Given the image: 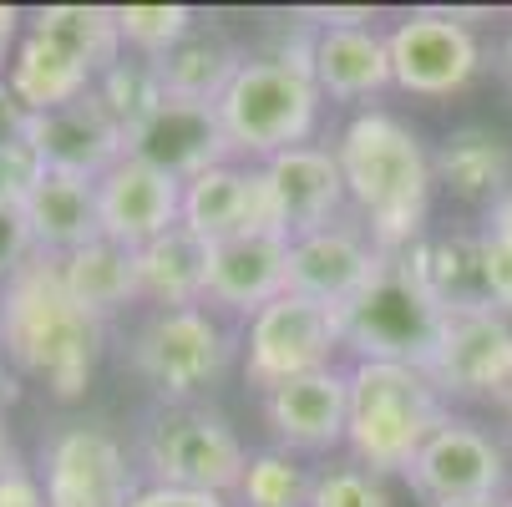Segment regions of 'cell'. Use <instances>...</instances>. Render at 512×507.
Returning <instances> with one entry per match:
<instances>
[{
  "mask_svg": "<svg viewBox=\"0 0 512 507\" xmlns=\"http://www.w3.org/2000/svg\"><path fill=\"white\" fill-rule=\"evenodd\" d=\"M198 26V11L193 6H117V31H122V46L132 56H168L188 31Z\"/></svg>",
  "mask_w": 512,
  "mask_h": 507,
  "instance_id": "32",
  "label": "cell"
},
{
  "mask_svg": "<svg viewBox=\"0 0 512 507\" xmlns=\"http://www.w3.org/2000/svg\"><path fill=\"white\" fill-rule=\"evenodd\" d=\"M31 254H36V239H31L26 213H6V208H0V284H11L26 269Z\"/></svg>",
  "mask_w": 512,
  "mask_h": 507,
  "instance_id": "36",
  "label": "cell"
},
{
  "mask_svg": "<svg viewBox=\"0 0 512 507\" xmlns=\"http://www.w3.org/2000/svg\"><path fill=\"white\" fill-rule=\"evenodd\" d=\"M41 178H46V163H41V153L31 148V142H0V208L26 213Z\"/></svg>",
  "mask_w": 512,
  "mask_h": 507,
  "instance_id": "34",
  "label": "cell"
},
{
  "mask_svg": "<svg viewBox=\"0 0 512 507\" xmlns=\"http://www.w3.org/2000/svg\"><path fill=\"white\" fill-rule=\"evenodd\" d=\"M132 507H234L229 497H218V492H188V487H142L132 497Z\"/></svg>",
  "mask_w": 512,
  "mask_h": 507,
  "instance_id": "38",
  "label": "cell"
},
{
  "mask_svg": "<svg viewBox=\"0 0 512 507\" xmlns=\"http://www.w3.org/2000/svg\"><path fill=\"white\" fill-rule=\"evenodd\" d=\"M97 97L107 102V112L122 122L127 137L168 102V92L158 82V66L148 56H122L112 71H102V77H97Z\"/></svg>",
  "mask_w": 512,
  "mask_h": 507,
  "instance_id": "31",
  "label": "cell"
},
{
  "mask_svg": "<svg viewBox=\"0 0 512 507\" xmlns=\"http://www.w3.org/2000/svg\"><path fill=\"white\" fill-rule=\"evenodd\" d=\"M264 421L284 452H335L350 426V371L330 366L264 396Z\"/></svg>",
  "mask_w": 512,
  "mask_h": 507,
  "instance_id": "19",
  "label": "cell"
},
{
  "mask_svg": "<svg viewBox=\"0 0 512 507\" xmlns=\"http://www.w3.org/2000/svg\"><path fill=\"white\" fill-rule=\"evenodd\" d=\"M447 421V396L416 366L391 360H355L350 366V426L345 452L355 467L396 477L411 472L431 431Z\"/></svg>",
  "mask_w": 512,
  "mask_h": 507,
  "instance_id": "3",
  "label": "cell"
},
{
  "mask_svg": "<svg viewBox=\"0 0 512 507\" xmlns=\"http://www.w3.org/2000/svg\"><path fill=\"white\" fill-rule=\"evenodd\" d=\"M26 31L46 36L51 46H61L71 61H82L92 77L112 71L127 51H122V31H117V6H41Z\"/></svg>",
  "mask_w": 512,
  "mask_h": 507,
  "instance_id": "29",
  "label": "cell"
},
{
  "mask_svg": "<svg viewBox=\"0 0 512 507\" xmlns=\"http://www.w3.org/2000/svg\"><path fill=\"white\" fill-rule=\"evenodd\" d=\"M234 355V335L213 310H153L132 335V371L148 381L168 406L193 401L203 386L224 376Z\"/></svg>",
  "mask_w": 512,
  "mask_h": 507,
  "instance_id": "7",
  "label": "cell"
},
{
  "mask_svg": "<svg viewBox=\"0 0 512 507\" xmlns=\"http://www.w3.org/2000/svg\"><path fill=\"white\" fill-rule=\"evenodd\" d=\"M482 269H487V289H492V310L512 315V239L482 234Z\"/></svg>",
  "mask_w": 512,
  "mask_h": 507,
  "instance_id": "35",
  "label": "cell"
},
{
  "mask_svg": "<svg viewBox=\"0 0 512 507\" xmlns=\"http://www.w3.org/2000/svg\"><path fill=\"white\" fill-rule=\"evenodd\" d=\"M335 350H340L335 310L300 300V295H279L244 330V381L259 396H269V391L300 381V376L330 371Z\"/></svg>",
  "mask_w": 512,
  "mask_h": 507,
  "instance_id": "8",
  "label": "cell"
},
{
  "mask_svg": "<svg viewBox=\"0 0 512 507\" xmlns=\"http://www.w3.org/2000/svg\"><path fill=\"white\" fill-rule=\"evenodd\" d=\"M259 168L269 178L284 239H305V234H320V229L345 219L350 198H345V173H340L335 148L300 142V148H289V153H279Z\"/></svg>",
  "mask_w": 512,
  "mask_h": 507,
  "instance_id": "15",
  "label": "cell"
},
{
  "mask_svg": "<svg viewBox=\"0 0 512 507\" xmlns=\"http://www.w3.org/2000/svg\"><path fill=\"white\" fill-rule=\"evenodd\" d=\"M46 507H132V497L148 487L142 467L127 447L102 426H66L46 442L41 457Z\"/></svg>",
  "mask_w": 512,
  "mask_h": 507,
  "instance_id": "9",
  "label": "cell"
},
{
  "mask_svg": "<svg viewBox=\"0 0 512 507\" xmlns=\"http://www.w3.org/2000/svg\"><path fill=\"white\" fill-rule=\"evenodd\" d=\"M335 325H340V345L355 360H391V366L426 371L436 340L447 330V310L426 295V284L411 274L406 254H386L371 284L335 310Z\"/></svg>",
  "mask_w": 512,
  "mask_h": 507,
  "instance_id": "4",
  "label": "cell"
},
{
  "mask_svg": "<svg viewBox=\"0 0 512 507\" xmlns=\"http://www.w3.org/2000/svg\"><path fill=\"white\" fill-rule=\"evenodd\" d=\"M127 153L163 168L178 183H193L198 173H208L218 163H234L229 132H224V122H218V107L173 102V97L127 137Z\"/></svg>",
  "mask_w": 512,
  "mask_h": 507,
  "instance_id": "18",
  "label": "cell"
},
{
  "mask_svg": "<svg viewBox=\"0 0 512 507\" xmlns=\"http://www.w3.org/2000/svg\"><path fill=\"white\" fill-rule=\"evenodd\" d=\"M386 46H391V82L411 97H452L482 66L472 26L457 21L452 11H416L396 21Z\"/></svg>",
  "mask_w": 512,
  "mask_h": 507,
  "instance_id": "11",
  "label": "cell"
},
{
  "mask_svg": "<svg viewBox=\"0 0 512 507\" xmlns=\"http://www.w3.org/2000/svg\"><path fill=\"white\" fill-rule=\"evenodd\" d=\"M16 391H11V376H6V355H0V401H11Z\"/></svg>",
  "mask_w": 512,
  "mask_h": 507,
  "instance_id": "43",
  "label": "cell"
},
{
  "mask_svg": "<svg viewBox=\"0 0 512 507\" xmlns=\"http://www.w3.org/2000/svg\"><path fill=\"white\" fill-rule=\"evenodd\" d=\"M310 77L320 97L335 102H365L381 97L391 82V46L376 26H315Z\"/></svg>",
  "mask_w": 512,
  "mask_h": 507,
  "instance_id": "21",
  "label": "cell"
},
{
  "mask_svg": "<svg viewBox=\"0 0 512 507\" xmlns=\"http://www.w3.org/2000/svg\"><path fill=\"white\" fill-rule=\"evenodd\" d=\"M158 66V82L173 102H203L218 107V97L229 92V82L239 77L244 51L234 46L229 31H218L213 21H198L168 56L153 61Z\"/></svg>",
  "mask_w": 512,
  "mask_h": 507,
  "instance_id": "25",
  "label": "cell"
},
{
  "mask_svg": "<svg viewBox=\"0 0 512 507\" xmlns=\"http://www.w3.org/2000/svg\"><path fill=\"white\" fill-rule=\"evenodd\" d=\"M381 249L371 244L360 224H330L320 234H305V239H289V295L300 300H315L325 310H340L350 305L371 274L381 269Z\"/></svg>",
  "mask_w": 512,
  "mask_h": 507,
  "instance_id": "14",
  "label": "cell"
},
{
  "mask_svg": "<svg viewBox=\"0 0 512 507\" xmlns=\"http://www.w3.org/2000/svg\"><path fill=\"white\" fill-rule=\"evenodd\" d=\"M502 66H507V77H512V36H507V51H502Z\"/></svg>",
  "mask_w": 512,
  "mask_h": 507,
  "instance_id": "45",
  "label": "cell"
},
{
  "mask_svg": "<svg viewBox=\"0 0 512 507\" xmlns=\"http://www.w3.org/2000/svg\"><path fill=\"white\" fill-rule=\"evenodd\" d=\"M36 117H41V112H31V107L11 92V82L0 77V142H31Z\"/></svg>",
  "mask_w": 512,
  "mask_h": 507,
  "instance_id": "37",
  "label": "cell"
},
{
  "mask_svg": "<svg viewBox=\"0 0 512 507\" xmlns=\"http://www.w3.org/2000/svg\"><path fill=\"white\" fill-rule=\"evenodd\" d=\"M26 224L41 254L66 259L87 244L102 239V203L92 178H71V173H46L36 198L26 203Z\"/></svg>",
  "mask_w": 512,
  "mask_h": 507,
  "instance_id": "23",
  "label": "cell"
},
{
  "mask_svg": "<svg viewBox=\"0 0 512 507\" xmlns=\"http://www.w3.org/2000/svg\"><path fill=\"white\" fill-rule=\"evenodd\" d=\"M97 203H102V239L122 249H142L183 224V183L132 153L107 178H97Z\"/></svg>",
  "mask_w": 512,
  "mask_h": 507,
  "instance_id": "17",
  "label": "cell"
},
{
  "mask_svg": "<svg viewBox=\"0 0 512 507\" xmlns=\"http://www.w3.org/2000/svg\"><path fill=\"white\" fill-rule=\"evenodd\" d=\"M426 376L442 396L467 401H507L512 391V320L497 310L447 315V330L436 340Z\"/></svg>",
  "mask_w": 512,
  "mask_h": 507,
  "instance_id": "12",
  "label": "cell"
},
{
  "mask_svg": "<svg viewBox=\"0 0 512 507\" xmlns=\"http://www.w3.org/2000/svg\"><path fill=\"white\" fill-rule=\"evenodd\" d=\"M279 295H289L284 234H239L224 244H208V305L254 320Z\"/></svg>",
  "mask_w": 512,
  "mask_h": 507,
  "instance_id": "20",
  "label": "cell"
},
{
  "mask_svg": "<svg viewBox=\"0 0 512 507\" xmlns=\"http://www.w3.org/2000/svg\"><path fill=\"white\" fill-rule=\"evenodd\" d=\"M335 158L345 173V198L360 229L371 234V244L381 254H406L411 244H421L431 188H436V168L421 148V137L401 117L371 107L345 122Z\"/></svg>",
  "mask_w": 512,
  "mask_h": 507,
  "instance_id": "1",
  "label": "cell"
},
{
  "mask_svg": "<svg viewBox=\"0 0 512 507\" xmlns=\"http://www.w3.org/2000/svg\"><path fill=\"white\" fill-rule=\"evenodd\" d=\"M21 36H26V31H21V11H16V6H0V77H6L11 51H16Z\"/></svg>",
  "mask_w": 512,
  "mask_h": 507,
  "instance_id": "40",
  "label": "cell"
},
{
  "mask_svg": "<svg viewBox=\"0 0 512 507\" xmlns=\"http://www.w3.org/2000/svg\"><path fill=\"white\" fill-rule=\"evenodd\" d=\"M310 487H315V472L295 452L269 447V452L249 457V467L234 487V502L239 507H305Z\"/></svg>",
  "mask_w": 512,
  "mask_h": 507,
  "instance_id": "30",
  "label": "cell"
},
{
  "mask_svg": "<svg viewBox=\"0 0 512 507\" xmlns=\"http://www.w3.org/2000/svg\"><path fill=\"white\" fill-rule=\"evenodd\" d=\"M142 472L153 487H188V492H218L234 497L249 452L239 442V431L229 426L224 411H213L203 401L163 406L148 431H142Z\"/></svg>",
  "mask_w": 512,
  "mask_h": 507,
  "instance_id": "6",
  "label": "cell"
},
{
  "mask_svg": "<svg viewBox=\"0 0 512 507\" xmlns=\"http://www.w3.org/2000/svg\"><path fill=\"white\" fill-rule=\"evenodd\" d=\"M6 82L11 92L31 107V112H56L66 102H77L97 87V77L82 66V61H71L61 46H51L46 36L26 31L11 51V66H6Z\"/></svg>",
  "mask_w": 512,
  "mask_h": 507,
  "instance_id": "27",
  "label": "cell"
},
{
  "mask_svg": "<svg viewBox=\"0 0 512 507\" xmlns=\"http://www.w3.org/2000/svg\"><path fill=\"white\" fill-rule=\"evenodd\" d=\"M137 254V300L153 310H198L208 305V244L183 224L158 234Z\"/></svg>",
  "mask_w": 512,
  "mask_h": 507,
  "instance_id": "24",
  "label": "cell"
},
{
  "mask_svg": "<svg viewBox=\"0 0 512 507\" xmlns=\"http://www.w3.org/2000/svg\"><path fill=\"white\" fill-rule=\"evenodd\" d=\"M183 229L203 244H224L239 234H279L274 193L259 163H218L183 183Z\"/></svg>",
  "mask_w": 512,
  "mask_h": 507,
  "instance_id": "13",
  "label": "cell"
},
{
  "mask_svg": "<svg viewBox=\"0 0 512 507\" xmlns=\"http://www.w3.org/2000/svg\"><path fill=\"white\" fill-rule=\"evenodd\" d=\"M16 467H21V457H16V442H11V426H6V416H0V477L16 472Z\"/></svg>",
  "mask_w": 512,
  "mask_h": 507,
  "instance_id": "42",
  "label": "cell"
},
{
  "mask_svg": "<svg viewBox=\"0 0 512 507\" xmlns=\"http://www.w3.org/2000/svg\"><path fill=\"white\" fill-rule=\"evenodd\" d=\"M102 320H92L61 284V259L31 254L26 269L0 284V355L56 401H77L102 360Z\"/></svg>",
  "mask_w": 512,
  "mask_h": 507,
  "instance_id": "2",
  "label": "cell"
},
{
  "mask_svg": "<svg viewBox=\"0 0 512 507\" xmlns=\"http://www.w3.org/2000/svg\"><path fill=\"white\" fill-rule=\"evenodd\" d=\"M61 284L92 320L107 325L122 305L137 300V254L112 244V239H97V244L61 259Z\"/></svg>",
  "mask_w": 512,
  "mask_h": 507,
  "instance_id": "28",
  "label": "cell"
},
{
  "mask_svg": "<svg viewBox=\"0 0 512 507\" xmlns=\"http://www.w3.org/2000/svg\"><path fill=\"white\" fill-rule=\"evenodd\" d=\"M31 148L41 153L46 173H71V178H107L127 158V132L97 97V87L77 102L36 117Z\"/></svg>",
  "mask_w": 512,
  "mask_h": 507,
  "instance_id": "16",
  "label": "cell"
},
{
  "mask_svg": "<svg viewBox=\"0 0 512 507\" xmlns=\"http://www.w3.org/2000/svg\"><path fill=\"white\" fill-rule=\"evenodd\" d=\"M0 507H46V487H41V477L26 472V467L6 472V477H0Z\"/></svg>",
  "mask_w": 512,
  "mask_h": 507,
  "instance_id": "39",
  "label": "cell"
},
{
  "mask_svg": "<svg viewBox=\"0 0 512 507\" xmlns=\"http://www.w3.org/2000/svg\"><path fill=\"white\" fill-rule=\"evenodd\" d=\"M411 274L426 284V295L447 315L492 310V289L482 269V234H436L406 249Z\"/></svg>",
  "mask_w": 512,
  "mask_h": 507,
  "instance_id": "22",
  "label": "cell"
},
{
  "mask_svg": "<svg viewBox=\"0 0 512 507\" xmlns=\"http://www.w3.org/2000/svg\"><path fill=\"white\" fill-rule=\"evenodd\" d=\"M436 183H447L457 198L467 203H497L512 188V148L507 137H497L492 127H462L442 142V153L431 158Z\"/></svg>",
  "mask_w": 512,
  "mask_h": 507,
  "instance_id": "26",
  "label": "cell"
},
{
  "mask_svg": "<svg viewBox=\"0 0 512 507\" xmlns=\"http://www.w3.org/2000/svg\"><path fill=\"white\" fill-rule=\"evenodd\" d=\"M320 117V87L305 66L279 56H249L229 92L218 97V122L239 163H269L310 142Z\"/></svg>",
  "mask_w": 512,
  "mask_h": 507,
  "instance_id": "5",
  "label": "cell"
},
{
  "mask_svg": "<svg viewBox=\"0 0 512 507\" xmlns=\"http://www.w3.org/2000/svg\"><path fill=\"white\" fill-rule=\"evenodd\" d=\"M502 406H507V421H512V391H507V401H502Z\"/></svg>",
  "mask_w": 512,
  "mask_h": 507,
  "instance_id": "46",
  "label": "cell"
},
{
  "mask_svg": "<svg viewBox=\"0 0 512 507\" xmlns=\"http://www.w3.org/2000/svg\"><path fill=\"white\" fill-rule=\"evenodd\" d=\"M467 507H512V497H492V502H467Z\"/></svg>",
  "mask_w": 512,
  "mask_h": 507,
  "instance_id": "44",
  "label": "cell"
},
{
  "mask_svg": "<svg viewBox=\"0 0 512 507\" xmlns=\"http://www.w3.org/2000/svg\"><path fill=\"white\" fill-rule=\"evenodd\" d=\"M406 477L431 507H467V502L507 497L512 462H507L502 442H492L482 426L447 416L431 431V442L421 447V457Z\"/></svg>",
  "mask_w": 512,
  "mask_h": 507,
  "instance_id": "10",
  "label": "cell"
},
{
  "mask_svg": "<svg viewBox=\"0 0 512 507\" xmlns=\"http://www.w3.org/2000/svg\"><path fill=\"white\" fill-rule=\"evenodd\" d=\"M305 507H396L391 492H386V477L365 472V467H325L315 472V487H310V502Z\"/></svg>",
  "mask_w": 512,
  "mask_h": 507,
  "instance_id": "33",
  "label": "cell"
},
{
  "mask_svg": "<svg viewBox=\"0 0 512 507\" xmlns=\"http://www.w3.org/2000/svg\"><path fill=\"white\" fill-rule=\"evenodd\" d=\"M482 234H502V239H512V188L487 208V229H482Z\"/></svg>",
  "mask_w": 512,
  "mask_h": 507,
  "instance_id": "41",
  "label": "cell"
}]
</instances>
